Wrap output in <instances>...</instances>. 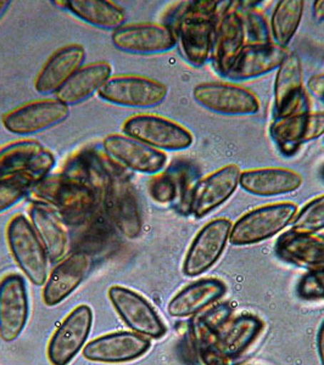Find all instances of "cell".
<instances>
[{
	"label": "cell",
	"mask_w": 324,
	"mask_h": 365,
	"mask_svg": "<svg viewBox=\"0 0 324 365\" xmlns=\"http://www.w3.org/2000/svg\"><path fill=\"white\" fill-rule=\"evenodd\" d=\"M29 194L37 199V202L54 208L65 225L74 227L92 216L104 201L91 187L63 175H48L36 182Z\"/></svg>",
	"instance_id": "obj_1"
},
{
	"label": "cell",
	"mask_w": 324,
	"mask_h": 365,
	"mask_svg": "<svg viewBox=\"0 0 324 365\" xmlns=\"http://www.w3.org/2000/svg\"><path fill=\"white\" fill-rule=\"evenodd\" d=\"M218 4L206 0L188 3L176 24L173 32L184 58L193 66H203L211 58Z\"/></svg>",
	"instance_id": "obj_2"
},
{
	"label": "cell",
	"mask_w": 324,
	"mask_h": 365,
	"mask_svg": "<svg viewBox=\"0 0 324 365\" xmlns=\"http://www.w3.org/2000/svg\"><path fill=\"white\" fill-rule=\"evenodd\" d=\"M298 206L291 202L266 205L248 212L232 225L229 241L236 246L268 240L293 223Z\"/></svg>",
	"instance_id": "obj_3"
},
{
	"label": "cell",
	"mask_w": 324,
	"mask_h": 365,
	"mask_svg": "<svg viewBox=\"0 0 324 365\" xmlns=\"http://www.w3.org/2000/svg\"><path fill=\"white\" fill-rule=\"evenodd\" d=\"M9 249L26 278L36 287H44L48 279V255L34 225L17 215L6 228Z\"/></svg>",
	"instance_id": "obj_4"
},
{
	"label": "cell",
	"mask_w": 324,
	"mask_h": 365,
	"mask_svg": "<svg viewBox=\"0 0 324 365\" xmlns=\"http://www.w3.org/2000/svg\"><path fill=\"white\" fill-rule=\"evenodd\" d=\"M122 130L127 137L160 151H182L191 148L194 141L189 129L175 120L155 115L129 117L122 125Z\"/></svg>",
	"instance_id": "obj_5"
},
{
	"label": "cell",
	"mask_w": 324,
	"mask_h": 365,
	"mask_svg": "<svg viewBox=\"0 0 324 365\" xmlns=\"http://www.w3.org/2000/svg\"><path fill=\"white\" fill-rule=\"evenodd\" d=\"M54 166V155L37 141H17L0 150V179L25 177L36 184Z\"/></svg>",
	"instance_id": "obj_6"
},
{
	"label": "cell",
	"mask_w": 324,
	"mask_h": 365,
	"mask_svg": "<svg viewBox=\"0 0 324 365\" xmlns=\"http://www.w3.org/2000/svg\"><path fill=\"white\" fill-rule=\"evenodd\" d=\"M100 98L123 108H149L162 104L168 94L165 84L139 76L111 77L100 89Z\"/></svg>",
	"instance_id": "obj_7"
},
{
	"label": "cell",
	"mask_w": 324,
	"mask_h": 365,
	"mask_svg": "<svg viewBox=\"0 0 324 365\" xmlns=\"http://www.w3.org/2000/svg\"><path fill=\"white\" fill-rule=\"evenodd\" d=\"M193 96L200 106L227 116H251L261 108L258 96L237 84L205 82L194 88Z\"/></svg>",
	"instance_id": "obj_8"
},
{
	"label": "cell",
	"mask_w": 324,
	"mask_h": 365,
	"mask_svg": "<svg viewBox=\"0 0 324 365\" xmlns=\"http://www.w3.org/2000/svg\"><path fill=\"white\" fill-rule=\"evenodd\" d=\"M108 299L121 319L132 331L148 339H161L166 335V325L158 312L136 291L115 285L108 289Z\"/></svg>",
	"instance_id": "obj_9"
},
{
	"label": "cell",
	"mask_w": 324,
	"mask_h": 365,
	"mask_svg": "<svg viewBox=\"0 0 324 365\" xmlns=\"http://www.w3.org/2000/svg\"><path fill=\"white\" fill-rule=\"evenodd\" d=\"M232 225V222L227 218H217L203 227L184 258L186 277L196 278L216 264L229 241Z\"/></svg>",
	"instance_id": "obj_10"
},
{
	"label": "cell",
	"mask_w": 324,
	"mask_h": 365,
	"mask_svg": "<svg viewBox=\"0 0 324 365\" xmlns=\"http://www.w3.org/2000/svg\"><path fill=\"white\" fill-rule=\"evenodd\" d=\"M103 207L123 237L133 240L141 235L143 220L137 192L125 172L115 175L110 182Z\"/></svg>",
	"instance_id": "obj_11"
},
{
	"label": "cell",
	"mask_w": 324,
	"mask_h": 365,
	"mask_svg": "<svg viewBox=\"0 0 324 365\" xmlns=\"http://www.w3.org/2000/svg\"><path fill=\"white\" fill-rule=\"evenodd\" d=\"M93 325L92 308L76 307L55 330L46 349L51 365H69L83 349Z\"/></svg>",
	"instance_id": "obj_12"
},
{
	"label": "cell",
	"mask_w": 324,
	"mask_h": 365,
	"mask_svg": "<svg viewBox=\"0 0 324 365\" xmlns=\"http://www.w3.org/2000/svg\"><path fill=\"white\" fill-rule=\"evenodd\" d=\"M113 46L116 49L133 55L162 54L177 46V36L166 25L132 24L113 31Z\"/></svg>",
	"instance_id": "obj_13"
},
{
	"label": "cell",
	"mask_w": 324,
	"mask_h": 365,
	"mask_svg": "<svg viewBox=\"0 0 324 365\" xmlns=\"http://www.w3.org/2000/svg\"><path fill=\"white\" fill-rule=\"evenodd\" d=\"M29 316V292L19 274H9L0 280V337L13 342L21 335Z\"/></svg>",
	"instance_id": "obj_14"
},
{
	"label": "cell",
	"mask_w": 324,
	"mask_h": 365,
	"mask_svg": "<svg viewBox=\"0 0 324 365\" xmlns=\"http://www.w3.org/2000/svg\"><path fill=\"white\" fill-rule=\"evenodd\" d=\"M105 154L122 168L144 175H158L167 163V156L160 150L127 135L111 134L103 141Z\"/></svg>",
	"instance_id": "obj_15"
},
{
	"label": "cell",
	"mask_w": 324,
	"mask_h": 365,
	"mask_svg": "<svg viewBox=\"0 0 324 365\" xmlns=\"http://www.w3.org/2000/svg\"><path fill=\"white\" fill-rule=\"evenodd\" d=\"M151 347L148 337L137 332L117 331L101 335L86 344L82 351L87 361L94 363H128L143 357Z\"/></svg>",
	"instance_id": "obj_16"
},
{
	"label": "cell",
	"mask_w": 324,
	"mask_h": 365,
	"mask_svg": "<svg viewBox=\"0 0 324 365\" xmlns=\"http://www.w3.org/2000/svg\"><path fill=\"white\" fill-rule=\"evenodd\" d=\"M306 111H308V96L303 83L301 60L296 53H288L277 70L275 116L284 118Z\"/></svg>",
	"instance_id": "obj_17"
},
{
	"label": "cell",
	"mask_w": 324,
	"mask_h": 365,
	"mask_svg": "<svg viewBox=\"0 0 324 365\" xmlns=\"http://www.w3.org/2000/svg\"><path fill=\"white\" fill-rule=\"evenodd\" d=\"M69 117V106L58 99L26 104L3 117V125L10 133L31 135L61 123Z\"/></svg>",
	"instance_id": "obj_18"
},
{
	"label": "cell",
	"mask_w": 324,
	"mask_h": 365,
	"mask_svg": "<svg viewBox=\"0 0 324 365\" xmlns=\"http://www.w3.org/2000/svg\"><path fill=\"white\" fill-rule=\"evenodd\" d=\"M270 135L283 155L293 156L303 144L324 135V111L275 118L270 125Z\"/></svg>",
	"instance_id": "obj_19"
},
{
	"label": "cell",
	"mask_w": 324,
	"mask_h": 365,
	"mask_svg": "<svg viewBox=\"0 0 324 365\" xmlns=\"http://www.w3.org/2000/svg\"><path fill=\"white\" fill-rule=\"evenodd\" d=\"M121 172H123V168L108 155L105 156L96 150L87 149L74 155L60 175L91 187L104 200L110 182Z\"/></svg>",
	"instance_id": "obj_20"
},
{
	"label": "cell",
	"mask_w": 324,
	"mask_h": 365,
	"mask_svg": "<svg viewBox=\"0 0 324 365\" xmlns=\"http://www.w3.org/2000/svg\"><path fill=\"white\" fill-rule=\"evenodd\" d=\"M245 26L243 16L232 5L221 14L217 21L211 58L215 70L227 78L243 48L246 46Z\"/></svg>",
	"instance_id": "obj_21"
},
{
	"label": "cell",
	"mask_w": 324,
	"mask_h": 365,
	"mask_svg": "<svg viewBox=\"0 0 324 365\" xmlns=\"http://www.w3.org/2000/svg\"><path fill=\"white\" fill-rule=\"evenodd\" d=\"M241 173V168L237 165H228L206 178L200 179L191 195V215L196 218H203L225 204L239 187Z\"/></svg>",
	"instance_id": "obj_22"
},
{
	"label": "cell",
	"mask_w": 324,
	"mask_h": 365,
	"mask_svg": "<svg viewBox=\"0 0 324 365\" xmlns=\"http://www.w3.org/2000/svg\"><path fill=\"white\" fill-rule=\"evenodd\" d=\"M92 264V256L79 251L59 262L43 287V301L46 306L54 307L65 301L87 278Z\"/></svg>",
	"instance_id": "obj_23"
},
{
	"label": "cell",
	"mask_w": 324,
	"mask_h": 365,
	"mask_svg": "<svg viewBox=\"0 0 324 365\" xmlns=\"http://www.w3.org/2000/svg\"><path fill=\"white\" fill-rule=\"evenodd\" d=\"M275 252L283 261L308 272L324 268V235L308 232H284L279 237Z\"/></svg>",
	"instance_id": "obj_24"
},
{
	"label": "cell",
	"mask_w": 324,
	"mask_h": 365,
	"mask_svg": "<svg viewBox=\"0 0 324 365\" xmlns=\"http://www.w3.org/2000/svg\"><path fill=\"white\" fill-rule=\"evenodd\" d=\"M29 217L50 261L59 263L66 258L70 249V237L58 212L48 205L34 202L29 207Z\"/></svg>",
	"instance_id": "obj_25"
},
{
	"label": "cell",
	"mask_w": 324,
	"mask_h": 365,
	"mask_svg": "<svg viewBox=\"0 0 324 365\" xmlns=\"http://www.w3.org/2000/svg\"><path fill=\"white\" fill-rule=\"evenodd\" d=\"M86 60V50L79 44L64 46L51 55L34 82V89L39 94H53L82 68Z\"/></svg>",
	"instance_id": "obj_26"
},
{
	"label": "cell",
	"mask_w": 324,
	"mask_h": 365,
	"mask_svg": "<svg viewBox=\"0 0 324 365\" xmlns=\"http://www.w3.org/2000/svg\"><path fill=\"white\" fill-rule=\"evenodd\" d=\"M287 54V50L275 46V43L246 44L229 71L227 78L241 82L267 75L278 70Z\"/></svg>",
	"instance_id": "obj_27"
},
{
	"label": "cell",
	"mask_w": 324,
	"mask_h": 365,
	"mask_svg": "<svg viewBox=\"0 0 324 365\" xmlns=\"http://www.w3.org/2000/svg\"><path fill=\"white\" fill-rule=\"evenodd\" d=\"M303 179L289 168H258L243 170L239 179L246 192L256 196H278L294 192L303 185Z\"/></svg>",
	"instance_id": "obj_28"
},
{
	"label": "cell",
	"mask_w": 324,
	"mask_h": 365,
	"mask_svg": "<svg viewBox=\"0 0 324 365\" xmlns=\"http://www.w3.org/2000/svg\"><path fill=\"white\" fill-rule=\"evenodd\" d=\"M226 291L225 282L218 279H200L172 297L167 306V312L173 318L196 316L223 297Z\"/></svg>",
	"instance_id": "obj_29"
},
{
	"label": "cell",
	"mask_w": 324,
	"mask_h": 365,
	"mask_svg": "<svg viewBox=\"0 0 324 365\" xmlns=\"http://www.w3.org/2000/svg\"><path fill=\"white\" fill-rule=\"evenodd\" d=\"M111 73L113 68L105 61L82 67L56 91V99L67 106L81 104L96 91L99 93L103 86L111 78Z\"/></svg>",
	"instance_id": "obj_30"
},
{
	"label": "cell",
	"mask_w": 324,
	"mask_h": 365,
	"mask_svg": "<svg viewBox=\"0 0 324 365\" xmlns=\"http://www.w3.org/2000/svg\"><path fill=\"white\" fill-rule=\"evenodd\" d=\"M263 323L258 317L244 314L229 320L217 334V347L222 356L231 363L241 357L260 336Z\"/></svg>",
	"instance_id": "obj_31"
},
{
	"label": "cell",
	"mask_w": 324,
	"mask_h": 365,
	"mask_svg": "<svg viewBox=\"0 0 324 365\" xmlns=\"http://www.w3.org/2000/svg\"><path fill=\"white\" fill-rule=\"evenodd\" d=\"M77 229L79 234L75 239L77 251L88 253L92 257L93 255L113 246L118 232L103 206L83 223L77 225Z\"/></svg>",
	"instance_id": "obj_32"
},
{
	"label": "cell",
	"mask_w": 324,
	"mask_h": 365,
	"mask_svg": "<svg viewBox=\"0 0 324 365\" xmlns=\"http://www.w3.org/2000/svg\"><path fill=\"white\" fill-rule=\"evenodd\" d=\"M66 8L79 20L101 29H116L123 26L126 11L108 0H69Z\"/></svg>",
	"instance_id": "obj_33"
},
{
	"label": "cell",
	"mask_w": 324,
	"mask_h": 365,
	"mask_svg": "<svg viewBox=\"0 0 324 365\" xmlns=\"http://www.w3.org/2000/svg\"><path fill=\"white\" fill-rule=\"evenodd\" d=\"M303 0H282L277 4L270 25L275 46L283 49L289 46L303 20Z\"/></svg>",
	"instance_id": "obj_34"
},
{
	"label": "cell",
	"mask_w": 324,
	"mask_h": 365,
	"mask_svg": "<svg viewBox=\"0 0 324 365\" xmlns=\"http://www.w3.org/2000/svg\"><path fill=\"white\" fill-rule=\"evenodd\" d=\"M324 229V195L311 200L296 213L291 230L308 234H318Z\"/></svg>",
	"instance_id": "obj_35"
},
{
	"label": "cell",
	"mask_w": 324,
	"mask_h": 365,
	"mask_svg": "<svg viewBox=\"0 0 324 365\" xmlns=\"http://www.w3.org/2000/svg\"><path fill=\"white\" fill-rule=\"evenodd\" d=\"M170 172L175 178L177 191H178V196L176 201L177 208L184 215H189L191 213V195H193V190L198 182L196 170L191 165L182 163L178 166L172 167Z\"/></svg>",
	"instance_id": "obj_36"
},
{
	"label": "cell",
	"mask_w": 324,
	"mask_h": 365,
	"mask_svg": "<svg viewBox=\"0 0 324 365\" xmlns=\"http://www.w3.org/2000/svg\"><path fill=\"white\" fill-rule=\"evenodd\" d=\"M34 182L25 177L0 179V213L13 207L29 195Z\"/></svg>",
	"instance_id": "obj_37"
},
{
	"label": "cell",
	"mask_w": 324,
	"mask_h": 365,
	"mask_svg": "<svg viewBox=\"0 0 324 365\" xmlns=\"http://www.w3.org/2000/svg\"><path fill=\"white\" fill-rule=\"evenodd\" d=\"M243 16V21L245 26L246 37H249L250 44H270L272 42L270 27L267 24L266 17L262 13L250 9Z\"/></svg>",
	"instance_id": "obj_38"
},
{
	"label": "cell",
	"mask_w": 324,
	"mask_h": 365,
	"mask_svg": "<svg viewBox=\"0 0 324 365\" xmlns=\"http://www.w3.org/2000/svg\"><path fill=\"white\" fill-rule=\"evenodd\" d=\"M150 195L160 204H171L177 201L178 191L173 175H171L170 170L166 173L158 175L151 179L149 185Z\"/></svg>",
	"instance_id": "obj_39"
},
{
	"label": "cell",
	"mask_w": 324,
	"mask_h": 365,
	"mask_svg": "<svg viewBox=\"0 0 324 365\" xmlns=\"http://www.w3.org/2000/svg\"><path fill=\"white\" fill-rule=\"evenodd\" d=\"M231 316H232V311L227 304H218V306L206 308L204 311L200 312L199 314H196L200 322L216 335L231 320Z\"/></svg>",
	"instance_id": "obj_40"
},
{
	"label": "cell",
	"mask_w": 324,
	"mask_h": 365,
	"mask_svg": "<svg viewBox=\"0 0 324 365\" xmlns=\"http://www.w3.org/2000/svg\"><path fill=\"white\" fill-rule=\"evenodd\" d=\"M299 294L303 299H324V268L308 272L298 287Z\"/></svg>",
	"instance_id": "obj_41"
},
{
	"label": "cell",
	"mask_w": 324,
	"mask_h": 365,
	"mask_svg": "<svg viewBox=\"0 0 324 365\" xmlns=\"http://www.w3.org/2000/svg\"><path fill=\"white\" fill-rule=\"evenodd\" d=\"M308 88L317 99L322 100L324 103V73L312 76L311 78L308 79Z\"/></svg>",
	"instance_id": "obj_42"
},
{
	"label": "cell",
	"mask_w": 324,
	"mask_h": 365,
	"mask_svg": "<svg viewBox=\"0 0 324 365\" xmlns=\"http://www.w3.org/2000/svg\"><path fill=\"white\" fill-rule=\"evenodd\" d=\"M317 351H318L320 364L324 365V320L320 324L318 335H317Z\"/></svg>",
	"instance_id": "obj_43"
},
{
	"label": "cell",
	"mask_w": 324,
	"mask_h": 365,
	"mask_svg": "<svg viewBox=\"0 0 324 365\" xmlns=\"http://www.w3.org/2000/svg\"><path fill=\"white\" fill-rule=\"evenodd\" d=\"M313 16L317 21H324V0H318L313 4Z\"/></svg>",
	"instance_id": "obj_44"
},
{
	"label": "cell",
	"mask_w": 324,
	"mask_h": 365,
	"mask_svg": "<svg viewBox=\"0 0 324 365\" xmlns=\"http://www.w3.org/2000/svg\"><path fill=\"white\" fill-rule=\"evenodd\" d=\"M9 5H10V1H6V0H0V17L4 15L5 11H6V9L9 8Z\"/></svg>",
	"instance_id": "obj_45"
},
{
	"label": "cell",
	"mask_w": 324,
	"mask_h": 365,
	"mask_svg": "<svg viewBox=\"0 0 324 365\" xmlns=\"http://www.w3.org/2000/svg\"><path fill=\"white\" fill-rule=\"evenodd\" d=\"M323 178H324V168H323Z\"/></svg>",
	"instance_id": "obj_46"
}]
</instances>
